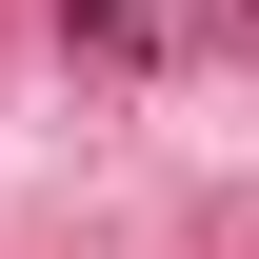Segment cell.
Here are the masks:
<instances>
[]
</instances>
